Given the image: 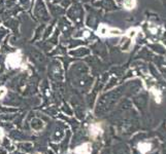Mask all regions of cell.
<instances>
[{"label":"cell","mask_w":166,"mask_h":154,"mask_svg":"<svg viewBox=\"0 0 166 154\" xmlns=\"http://www.w3.org/2000/svg\"><path fill=\"white\" fill-rule=\"evenodd\" d=\"M135 0H124V7L126 9H132L135 6Z\"/></svg>","instance_id":"5b68a950"},{"label":"cell","mask_w":166,"mask_h":154,"mask_svg":"<svg viewBox=\"0 0 166 154\" xmlns=\"http://www.w3.org/2000/svg\"><path fill=\"white\" fill-rule=\"evenodd\" d=\"M21 61H22L21 53L18 51V53H15V54H9V56H7L6 65H7V67H9V68H17V67H19Z\"/></svg>","instance_id":"6da1fadb"},{"label":"cell","mask_w":166,"mask_h":154,"mask_svg":"<svg viewBox=\"0 0 166 154\" xmlns=\"http://www.w3.org/2000/svg\"><path fill=\"white\" fill-rule=\"evenodd\" d=\"M91 144L89 143H85L79 147H76V149L74 150V153L76 154H90L91 153Z\"/></svg>","instance_id":"7a4b0ae2"},{"label":"cell","mask_w":166,"mask_h":154,"mask_svg":"<svg viewBox=\"0 0 166 154\" xmlns=\"http://www.w3.org/2000/svg\"><path fill=\"white\" fill-rule=\"evenodd\" d=\"M138 149L141 151V153H147V151H150L151 149V145L147 144V143H141V144L138 145Z\"/></svg>","instance_id":"277c9868"},{"label":"cell","mask_w":166,"mask_h":154,"mask_svg":"<svg viewBox=\"0 0 166 154\" xmlns=\"http://www.w3.org/2000/svg\"><path fill=\"white\" fill-rule=\"evenodd\" d=\"M101 132H102V129H101L100 125L98 124V123L92 124L90 126V135H91V137L96 138L97 136H99V134H100Z\"/></svg>","instance_id":"3957f363"},{"label":"cell","mask_w":166,"mask_h":154,"mask_svg":"<svg viewBox=\"0 0 166 154\" xmlns=\"http://www.w3.org/2000/svg\"><path fill=\"white\" fill-rule=\"evenodd\" d=\"M7 93V90H6V88H5L4 87H0V100H1L3 97L6 95Z\"/></svg>","instance_id":"8992f818"},{"label":"cell","mask_w":166,"mask_h":154,"mask_svg":"<svg viewBox=\"0 0 166 154\" xmlns=\"http://www.w3.org/2000/svg\"><path fill=\"white\" fill-rule=\"evenodd\" d=\"M4 137V129L2 127H0V140H2Z\"/></svg>","instance_id":"52a82bcc"}]
</instances>
